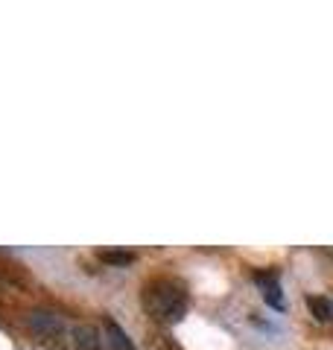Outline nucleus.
<instances>
[{
	"mask_svg": "<svg viewBox=\"0 0 333 350\" xmlns=\"http://www.w3.org/2000/svg\"><path fill=\"white\" fill-rule=\"evenodd\" d=\"M143 306H147V312L152 319L179 321L187 310V292H184L182 283L161 278L143 289Z\"/></svg>",
	"mask_w": 333,
	"mask_h": 350,
	"instance_id": "f257e3e1",
	"label": "nucleus"
},
{
	"mask_svg": "<svg viewBox=\"0 0 333 350\" xmlns=\"http://www.w3.org/2000/svg\"><path fill=\"white\" fill-rule=\"evenodd\" d=\"M29 327H32V333H38L41 338H62V336H64L62 319H59L56 312H50V310H36V312H29Z\"/></svg>",
	"mask_w": 333,
	"mask_h": 350,
	"instance_id": "f03ea898",
	"label": "nucleus"
},
{
	"mask_svg": "<svg viewBox=\"0 0 333 350\" xmlns=\"http://www.w3.org/2000/svg\"><path fill=\"white\" fill-rule=\"evenodd\" d=\"M73 342H76V347L79 350H103V338H99V333H97V327H91V324H79L73 330Z\"/></svg>",
	"mask_w": 333,
	"mask_h": 350,
	"instance_id": "7ed1b4c3",
	"label": "nucleus"
},
{
	"mask_svg": "<svg viewBox=\"0 0 333 350\" xmlns=\"http://www.w3.org/2000/svg\"><path fill=\"white\" fill-rule=\"evenodd\" d=\"M106 338H108L111 350H135V345H132V338L126 336V330L117 321H111V319L106 321Z\"/></svg>",
	"mask_w": 333,
	"mask_h": 350,
	"instance_id": "20e7f679",
	"label": "nucleus"
},
{
	"mask_svg": "<svg viewBox=\"0 0 333 350\" xmlns=\"http://www.w3.org/2000/svg\"><path fill=\"white\" fill-rule=\"evenodd\" d=\"M307 306H310V312L316 315L319 321H330L333 319V298H325V295H310L307 298Z\"/></svg>",
	"mask_w": 333,
	"mask_h": 350,
	"instance_id": "39448f33",
	"label": "nucleus"
},
{
	"mask_svg": "<svg viewBox=\"0 0 333 350\" xmlns=\"http://www.w3.org/2000/svg\"><path fill=\"white\" fill-rule=\"evenodd\" d=\"M99 257H103L106 262H111V266H129V262L135 260L132 251H99Z\"/></svg>",
	"mask_w": 333,
	"mask_h": 350,
	"instance_id": "423d86ee",
	"label": "nucleus"
}]
</instances>
